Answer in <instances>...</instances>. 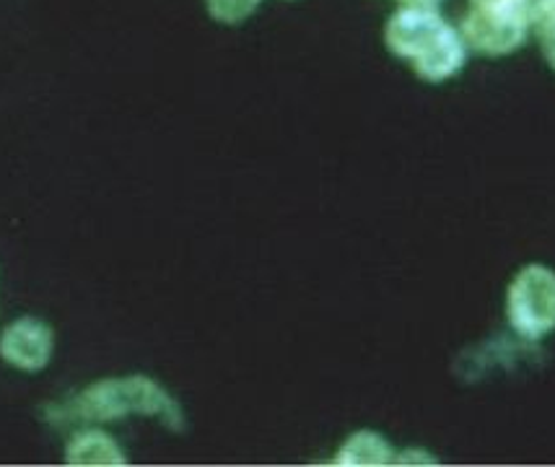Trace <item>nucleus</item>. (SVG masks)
I'll list each match as a JSON object with an SVG mask.
<instances>
[{"mask_svg":"<svg viewBox=\"0 0 555 467\" xmlns=\"http://www.w3.org/2000/svg\"><path fill=\"white\" fill-rule=\"evenodd\" d=\"M76 405L83 418L94 420H115L128 416V413H143V416L164 418L171 429L182 426V413L175 400L154 379H145L141 374L96 381L78 398Z\"/></svg>","mask_w":555,"mask_h":467,"instance_id":"f257e3e1","label":"nucleus"},{"mask_svg":"<svg viewBox=\"0 0 555 467\" xmlns=\"http://www.w3.org/2000/svg\"><path fill=\"white\" fill-rule=\"evenodd\" d=\"M506 314L521 338L543 340L555 330V273L545 265H527L512 281Z\"/></svg>","mask_w":555,"mask_h":467,"instance_id":"f03ea898","label":"nucleus"},{"mask_svg":"<svg viewBox=\"0 0 555 467\" xmlns=\"http://www.w3.org/2000/svg\"><path fill=\"white\" fill-rule=\"evenodd\" d=\"M527 26L519 16H514L506 5H475V9L462 18L460 35L465 44L473 50L483 52V55H506V52L517 50L527 37Z\"/></svg>","mask_w":555,"mask_h":467,"instance_id":"7ed1b4c3","label":"nucleus"},{"mask_svg":"<svg viewBox=\"0 0 555 467\" xmlns=\"http://www.w3.org/2000/svg\"><path fill=\"white\" fill-rule=\"evenodd\" d=\"M449 31V24L434 9L402 5L387 22L385 42L398 57L418 61Z\"/></svg>","mask_w":555,"mask_h":467,"instance_id":"20e7f679","label":"nucleus"},{"mask_svg":"<svg viewBox=\"0 0 555 467\" xmlns=\"http://www.w3.org/2000/svg\"><path fill=\"white\" fill-rule=\"evenodd\" d=\"M52 343L55 338H52L50 325H44L42 320L24 317L5 327L0 338V356L22 372H42L50 364Z\"/></svg>","mask_w":555,"mask_h":467,"instance_id":"39448f33","label":"nucleus"},{"mask_svg":"<svg viewBox=\"0 0 555 467\" xmlns=\"http://www.w3.org/2000/svg\"><path fill=\"white\" fill-rule=\"evenodd\" d=\"M465 57H467L465 39H462L457 29L449 26L447 35L441 37L439 42L426 52V55H421L418 61H413V65H415V74L421 78L439 83V81H447V78H452L454 74H460V68L465 65Z\"/></svg>","mask_w":555,"mask_h":467,"instance_id":"423d86ee","label":"nucleus"},{"mask_svg":"<svg viewBox=\"0 0 555 467\" xmlns=\"http://www.w3.org/2000/svg\"><path fill=\"white\" fill-rule=\"evenodd\" d=\"M65 459L70 465H125V452L115 439L102 431H83L70 439Z\"/></svg>","mask_w":555,"mask_h":467,"instance_id":"0eeeda50","label":"nucleus"},{"mask_svg":"<svg viewBox=\"0 0 555 467\" xmlns=\"http://www.w3.org/2000/svg\"><path fill=\"white\" fill-rule=\"evenodd\" d=\"M395 463V452L379 433L374 431H359L340 446L335 465H350V467H374V465H389Z\"/></svg>","mask_w":555,"mask_h":467,"instance_id":"6e6552de","label":"nucleus"},{"mask_svg":"<svg viewBox=\"0 0 555 467\" xmlns=\"http://www.w3.org/2000/svg\"><path fill=\"white\" fill-rule=\"evenodd\" d=\"M262 0H206L208 13L221 24H242L257 11Z\"/></svg>","mask_w":555,"mask_h":467,"instance_id":"1a4fd4ad","label":"nucleus"},{"mask_svg":"<svg viewBox=\"0 0 555 467\" xmlns=\"http://www.w3.org/2000/svg\"><path fill=\"white\" fill-rule=\"evenodd\" d=\"M506 9L519 16L527 26L543 24L547 16L555 11V0H506Z\"/></svg>","mask_w":555,"mask_h":467,"instance_id":"9d476101","label":"nucleus"},{"mask_svg":"<svg viewBox=\"0 0 555 467\" xmlns=\"http://www.w3.org/2000/svg\"><path fill=\"white\" fill-rule=\"evenodd\" d=\"M540 44H543L545 61L551 63V68L555 70V11L540 24Z\"/></svg>","mask_w":555,"mask_h":467,"instance_id":"9b49d317","label":"nucleus"},{"mask_svg":"<svg viewBox=\"0 0 555 467\" xmlns=\"http://www.w3.org/2000/svg\"><path fill=\"white\" fill-rule=\"evenodd\" d=\"M405 5H423V9H434L436 3H441V0H402Z\"/></svg>","mask_w":555,"mask_h":467,"instance_id":"f8f14e48","label":"nucleus"},{"mask_svg":"<svg viewBox=\"0 0 555 467\" xmlns=\"http://www.w3.org/2000/svg\"><path fill=\"white\" fill-rule=\"evenodd\" d=\"M475 5H483V9H491V5H504L506 0H473Z\"/></svg>","mask_w":555,"mask_h":467,"instance_id":"ddd939ff","label":"nucleus"}]
</instances>
